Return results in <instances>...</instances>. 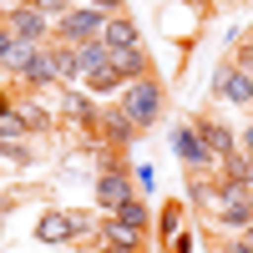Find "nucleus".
<instances>
[{
  "label": "nucleus",
  "instance_id": "f8f14e48",
  "mask_svg": "<svg viewBox=\"0 0 253 253\" xmlns=\"http://www.w3.org/2000/svg\"><path fill=\"white\" fill-rule=\"evenodd\" d=\"M112 66L122 71V76H132V81H142L147 76V56L132 46V51H112Z\"/></svg>",
  "mask_w": 253,
  "mask_h": 253
},
{
  "label": "nucleus",
  "instance_id": "9b49d317",
  "mask_svg": "<svg viewBox=\"0 0 253 253\" xmlns=\"http://www.w3.org/2000/svg\"><path fill=\"white\" fill-rule=\"evenodd\" d=\"M101 132H107V142H132L137 122L126 117V112H107V117H101Z\"/></svg>",
  "mask_w": 253,
  "mask_h": 253
},
{
  "label": "nucleus",
  "instance_id": "a211bd4d",
  "mask_svg": "<svg viewBox=\"0 0 253 253\" xmlns=\"http://www.w3.org/2000/svg\"><path fill=\"white\" fill-rule=\"evenodd\" d=\"M253 177V157H228V182H248Z\"/></svg>",
  "mask_w": 253,
  "mask_h": 253
},
{
  "label": "nucleus",
  "instance_id": "423d86ee",
  "mask_svg": "<svg viewBox=\"0 0 253 253\" xmlns=\"http://www.w3.org/2000/svg\"><path fill=\"white\" fill-rule=\"evenodd\" d=\"M172 152L187 157L193 167H208V162H213V147H208L198 132H172Z\"/></svg>",
  "mask_w": 253,
  "mask_h": 253
},
{
  "label": "nucleus",
  "instance_id": "f257e3e1",
  "mask_svg": "<svg viewBox=\"0 0 253 253\" xmlns=\"http://www.w3.org/2000/svg\"><path fill=\"white\" fill-rule=\"evenodd\" d=\"M157 107H162V96H157V86H152L147 76H142V81H132V91L122 96V112L132 117L137 126H147V122H152V117H157Z\"/></svg>",
  "mask_w": 253,
  "mask_h": 253
},
{
  "label": "nucleus",
  "instance_id": "412c9836",
  "mask_svg": "<svg viewBox=\"0 0 253 253\" xmlns=\"http://www.w3.org/2000/svg\"><path fill=\"white\" fill-rule=\"evenodd\" d=\"M20 126H26V117L5 112V122H0V132H5V142H15V137H20Z\"/></svg>",
  "mask_w": 253,
  "mask_h": 253
},
{
  "label": "nucleus",
  "instance_id": "6e6552de",
  "mask_svg": "<svg viewBox=\"0 0 253 253\" xmlns=\"http://www.w3.org/2000/svg\"><path fill=\"white\" fill-rule=\"evenodd\" d=\"M76 56H81V76L112 66V46H107V41H86V46H76Z\"/></svg>",
  "mask_w": 253,
  "mask_h": 253
},
{
  "label": "nucleus",
  "instance_id": "6ab92c4d",
  "mask_svg": "<svg viewBox=\"0 0 253 253\" xmlns=\"http://www.w3.org/2000/svg\"><path fill=\"white\" fill-rule=\"evenodd\" d=\"M66 5H71V0H36V10H41V15H61V20L71 15Z\"/></svg>",
  "mask_w": 253,
  "mask_h": 253
},
{
  "label": "nucleus",
  "instance_id": "5701e85b",
  "mask_svg": "<svg viewBox=\"0 0 253 253\" xmlns=\"http://www.w3.org/2000/svg\"><path fill=\"white\" fill-rule=\"evenodd\" d=\"M223 253H253V243H248V238H243V243H228Z\"/></svg>",
  "mask_w": 253,
  "mask_h": 253
},
{
  "label": "nucleus",
  "instance_id": "a878e982",
  "mask_svg": "<svg viewBox=\"0 0 253 253\" xmlns=\"http://www.w3.org/2000/svg\"><path fill=\"white\" fill-rule=\"evenodd\" d=\"M248 243H253V223H248Z\"/></svg>",
  "mask_w": 253,
  "mask_h": 253
},
{
  "label": "nucleus",
  "instance_id": "ddd939ff",
  "mask_svg": "<svg viewBox=\"0 0 253 253\" xmlns=\"http://www.w3.org/2000/svg\"><path fill=\"white\" fill-rule=\"evenodd\" d=\"M101 233H107L112 248H137V243H142V233H137V228H126V223H107Z\"/></svg>",
  "mask_w": 253,
  "mask_h": 253
},
{
  "label": "nucleus",
  "instance_id": "9d476101",
  "mask_svg": "<svg viewBox=\"0 0 253 253\" xmlns=\"http://www.w3.org/2000/svg\"><path fill=\"white\" fill-rule=\"evenodd\" d=\"M101 41H107L112 51H132V46H137V26H132V20H107Z\"/></svg>",
  "mask_w": 253,
  "mask_h": 253
},
{
  "label": "nucleus",
  "instance_id": "2eb2a0df",
  "mask_svg": "<svg viewBox=\"0 0 253 253\" xmlns=\"http://www.w3.org/2000/svg\"><path fill=\"white\" fill-rule=\"evenodd\" d=\"M51 66H56V76H81V56L76 51H51Z\"/></svg>",
  "mask_w": 253,
  "mask_h": 253
},
{
  "label": "nucleus",
  "instance_id": "7ed1b4c3",
  "mask_svg": "<svg viewBox=\"0 0 253 253\" xmlns=\"http://www.w3.org/2000/svg\"><path fill=\"white\" fill-rule=\"evenodd\" d=\"M218 218L223 223H253V198H248V182H223L218 193Z\"/></svg>",
  "mask_w": 253,
  "mask_h": 253
},
{
  "label": "nucleus",
  "instance_id": "dca6fc26",
  "mask_svg": "<svg viewBox=\"0 0 253 253\" xmlns=\"http://www.w3.org/2000/svg\"><path fill=\"white\" fill-rule=\"evenodd\" d=\"M86 81H91V91H117V86H122V81H126V76H122L117 66H107V71H91Z\"/></svg>",
  "mask_w": 253,
  "mask_h": 253
},
{
  "label": "nucleus",
  "instance_id": "f03ea898",
  "mask_svg": "<svg viewBox=\"0 0 253 253\" xmlns=\"http://www.w3.org/2000/svg\"><path fill=\"white\" fill-rule=\"evenodd\" d=\"M107 10H71L66 20H61V36H66V41H81V46H86V41H101V31H107Z\"/></svg>",
  "mask_w": 253,
  "mask_h": 253
},
{
  "label": "nucleus",
  "instance_id": "393cba45",
  "mask_svg": "<svg viewBox=\"0 0 253 253\" xmlns=\"http://www.w3.org/2000/svg\"><path fill=\"white\" fill-rule=\"evenodd\" d=\"M107 253H132V248H107Z\"/></svg>",
  "mask_w": 253,
  "mask_h": 253
},
{
  "label": "nucleus",
  "instance_id": "4468645a",
  "mask_svg": "<svg viewBox=\"0 0 253 253\" xmlns=\"http://www.w3.org/2000/svg\"><path fill=\"white\" fill-rule=\"evenodd\" d=\"M203 132V142L213 147V152H223V157H233V132H228V126H198Z\"/></svg>",
  "mask_w": 253,
  "mask_h": 253
},
{
  "label": "nucleus",
  "instance_id": "aec40b11",
  "mask_svg": "<svg viewBox=\"0 0 253 253\" xmlns=\"http://www.w3.org/2000/svg\"><path fill=\"white\" fill-rule=\"evenodd\" d=\"M61 107H66L71 117H81V122H91V107H86L81 96H61Z\"/></svg>",
  "mask_w": 253,
  "mask_h": 253
},
{
  "label": "nucleus",
  "instance_id": "f3484780",
  "mask_svg": "<svg viewBox=\"0 0 253 253\" xmlns=\"http://www.w3.org/2000/svg\"><path fill=\"white\" fill-rule=\"evenodd\" d=\"M117 223H126V228H137V233H142V228H147V208L132 198V203H126L122 213H117Z\"/></svg>",
  "mask_w": 253,
  "mask_h": 253
},
{
  "label": "nucleus",
  "instance_id": "39448f33",
  "mask_svg": "<svg viewBox=\"0 0 253 253\" xmlns=\"http://www.w3.org/2000/svg\"><path fill=\"white\" fill-rule=\"evenodd\" d=\"M213 86H218V96H228V101H253V76L238 71V66H218Z\"/></svg>",
  "mask_w": 253,
  "mask_h": 253
},
{
  "label": "nucleus",
  "instance_id": "0eeeda50",
  "mask_svg": "<svg viewBox=\"0 0 253 253\" xmlns=\"http://www.w3.org/2000/svg\"><path fill=\"white\" fill-rule=\"evenodd\" d=\"M5 31H15L20 41H36V36H46V15H41L36 5H20V10H10V26Z\"/></svg>",
  "mask_w": 253,
  "mask_h": 253
},
{
  "label": "nucleus",
  "instance_id": "20e7f679",
  "mask_svg": "<svg viewBox=\"0 0 253 253\" xmlns=\"http://www.w3.org/2000/svg\"><path fill=\"white\" fill-rule=\"evenodd\" d=\"M96 203H101V213H122V208L132 203V182H126V172H101Z\"/></svg>",
  "mask_w": 253,
  "mask_h": 253
},
{
  "label": "nucleus",
  "instance_id": "4be33fe9",
  "mask_svg": "<svg viewBox=\"0 0 253 253\" xmlns=\"http://www.w3.org/2000/svg\"><path fill=\"white\" fill-rule=\"evenodd\" d=\"M238 71H248V76H253V46H243V56H238Z\"/></svg>",
  "mask_w": 253,
  "mask_h": 253
},
{
  "label": "nucleus",
  "instance_id": "1a4fd4ad",
  "mask_svg": "<svg viewBox=\"0 0 253 253\" xmlns=\"http://www.w3.org/2000/svg\"><path fill=\"white\" fill-rule=\"evenodd\" d=\"M71 228H76V223H71L66 213H46V218L36 223V238H41V243H61V238H71Z\"/></svg>",
  "mask_w": 253,
  "mask_h": 253
},
{
  "label": "nucleus",
  "instance_id": "b1692460",
  "mask_svg": "<svg viewBox=\"0 0 253 253\" xmlns=\"http://www.w3.org/2000/svg\"><path fill=\"white\" fill-rule=\"evenodd\" d=\"M96 10H107V15H112V10H122V0H96Z\"/></svg>",
  "mask_w": 253,
  "mask_h": 253
}]
</instances>
